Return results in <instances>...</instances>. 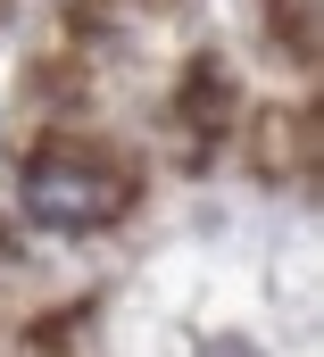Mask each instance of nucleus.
<instances>
[{
	"mask_svg": "<svg viewBox=\"0 0 324 357\" xmlns=\"http://www.w3.org/2000/svg\"><path fill=\"white\" fill-rule=\"evenodd\" d=\"M200 357H249V349H242V341H208Z\"/></svg>",
	"mask_w": 324,
	"mask_h": 357,
	"instance_id": "6",
	"label": "nucleus"
},
{
	"mask_svg": "<svg viewBox=\"0 0 324 357\" xmlns=\"http://www.w3.org/2000/svg\"><path fill=\"white\" fill-rule=\"evenodd\" d=\"M308 142H316V116H283V108H266V116H258V175L274 183L283 167H308Z\"/></svg>",
	"mask_w": 324,
	"mask_h": 357,
	"instance_id": "3",
	"label": "nucleus"
},
{
	"mask_svg": "<svg viewBox=\"0 0 324 357\" xmlns=\"http://www.w3.org/2000/svg\"><path fill=\"white\" fill-rule=\"evenodd\" d=\"M8 274H25V250H17V241L0 233V282H8Z\"/></svg>",
	"mask_w": 324,
	"mask_h": 357,
	"instance_id": "5",
	"label": "nucleus"
},
{
	"mask_svg": "<svg viewBox=\"0 0 324 357\" xmlns=\"http://www.w3.org/2000/svg\"><path fill=\"white\" fill-rule=\"evenodd\" d=\"M274 42H291V59L300 67H316V0H274Z\"/></svg>",
	"mask_w": 324,
	"mask_h": 357,
	"instance_id": "4",
	"label": "nucleus"
},
{
	"mask_svg": "<svg viewBox=\"0 0 324 357\" xmlns=\"http://www.w3.org/2000/svg\"><path fill=\"white\" fill-rule=\"evenodd\" d=\"M17 199L42 233H108L142 199V158H125L117 142H91V133H59L25 158Z\"/></svg>",
	"mask_w": 324,
	"mask_h": 357,
	"instance_id": "1",
	"label": "nucleus"
},
{
	"mask_svg": "<svg viewBox=\"0 0 324 357\" xmlns=\"http://www.w3.org/2000/svg\"><path fill=\"white\" fill-rule=\"evenodd\" d=\"M233 67L216 59V50H200L183 75H175V125L191 133V142H225V125H233Z\"/></svg>",
	"mask_w": 324,
	"mask_h": 357,
	"instance_id": "2",
	"label": "nucleus"
}]
</instances>
